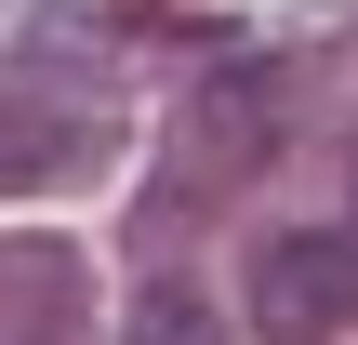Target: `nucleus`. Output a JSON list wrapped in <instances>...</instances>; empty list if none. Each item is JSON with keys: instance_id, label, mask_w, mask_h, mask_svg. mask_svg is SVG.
<instances>
[{"instance_id": "1", "label": "nucleus", "mask_w": 358, "mask_h": 345, "mask_svg": "<svg viewBox=\"0 0 358 345\" xmlns=\"http://www.w3.org/2000/svg\"><path fill=\"white\" fill-rule=\"evenodd\" d=\"M252 319L279 345L358 332V226H279V239L252 253Z\"/></svg>"}, {"instance_id": "2", "label": "nucleus", "mask_w": 358, "mask_h": 345, "mask_svg": "<svg viewBox=\"0 0 358 345\" xmlns=\"http://www.w3.org/2000/svg\"><path fill=\"white\" fill-rule=\"evenodd\" d=\"M66 160H80V133H53L40 106L0 93V186H40V173H66Z\"/></svg>"}, {"instance_id": "3", "label": "nucleus", "mask_w": 358, "mask_h": 345, "mask_svg": "<svg viewBox=\"0 0 358 345\" xmlns=\"http://www.w3.org/2000/svg\"><path fill=\"white\" fill-rule=\"evenodd\" d=\"M133 345H213L199 293H146V306H133Z\"/></svg>"}]
</instances>
